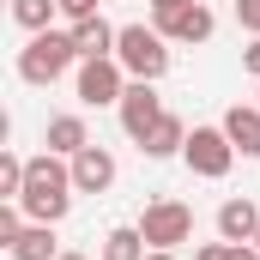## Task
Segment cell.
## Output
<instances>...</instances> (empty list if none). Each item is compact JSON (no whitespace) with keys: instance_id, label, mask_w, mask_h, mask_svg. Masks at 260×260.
I'll list each match as a JSON object with an SVG mask.
<instances>
[{"instance_id":"6da1fadb","label":"cell","mask_w":260,"mask_h":260,"mask_svg":"<svg viewBox=\"0 0 260 260\" xmlns=\"http://www.w3.org/2000/svg\"><path fill=\"white\" fill-rule=\"evenodd\" d=\"M73 194H79V188H73V164H61L55 151L30 157V176H24V194H18V206H24L30 224H61Z\"/></svg>"},{"instance_id":"7a4b0ae2","label":"cell","mask_w":260,"mask_h":260,"mask_svg":"<svg viewBox=\"0 0 260 260\" xmlns=\"http://www.w3.org/2000/svg\"><path fill=\"white\" fill-rule=\"evenodd\" d=\"M79 49H73V30H37L24 49H18V79L24 85H55L61 73H73Z\"/></svg>"},{"instance_id":"3957f363","label":"cell","mask_w":260,"mask_h":260,"mask_svg":"<svg viewBox=\"0 0 260 260\" xmlns=\"http://www.w3.org/2000/svg\"><path fill=\"white\" fill-rule=\"evenodd\" d=\"M115 61L127 67V79H164L170 73V37L157 30V24H121V37H115Z\"/></svg>"},{"instance_id":"277c9868","label":"cell","mask_w":260,"mask_h":260,"mask_svg":"<svg viewBox=\"0 0 260 260\" xmlns=\"http://www.w3.org/2000/svg\"><path fill=\"white\" fill-rule=\"evenodd\" d=\"M139 236H145L151 248H182V242L194 236V206H182V200H151V206L139 212Z\"/></svg>"},{"instance_id":"5b68a950","label":"cell","mask_w":260,"mask_h":260,"mask_svg":"<svg viewBox=\"0 0 260 260\" xmlns=\"http://www.w3.org/2000/svg\"><path fill=\"white\" fill-rule=\"evenodd\" d=\"M182 157H188L194 176L224 182L230 164H236V145H230V133H224V127H194V133H188V145H182Z\"/></svg>"},{"instance_id":"8992f818","label":"cell","mask_w":260,"mask_h":260,"mask_svg":"<svg viewBox=\"0 0 260 260\" xmlns=\"http://www.w3.org/2000/svg\"><path fill=\"white\" fill-rule=\"evenodd\" d=\"M121 91H127V67L115 61V55L79 61V103L85 109H109V103H121Z\"/></svg>"},{"instance_id":"52a82bcc","label":"cell","mask_w":260,"mask_h":260,"mask_svg":"<svg viewBox=\"0 0 260 260\" xmlns=\"http://www.w3.org/2000/svg\"><path fill=\"white\" fill-rule=\"evenodd\" d=\"M121 127H127V139L133 145H145V133L164 121V97H157V85L151 79H127V91H121Z\"/></svg>"},{"instance_id":"ba28073f","label":"cell","mask_w":260,"mask_h":260,"mask_svg":"<svg viewBox=\"0 0 260 260\" xmlns=\"http://www.w3.org/2000/svg\"><path fill=\"white\" fill-rule=\"evenodd\" d=\"M151 18H157V30H164L170 43H206V37L218 30V18H212V6H206V0H182V6L151 12Z\"/></svg>"},{"instance_id":"9c48e42d","label":"cell","mask_w":260,"mask_h":260,"mask_svg":"<svg viewBox=\"0 0 260 260\" xmlns=\"http://www.w3.org/2000/svg\"><path fill=\"white\" fill-rule=\"evenodd\" d=\"M73 164V188L79 194H109L115 188V157L103 151V145H85L79 157H67Z\"/></svg>"},{"instance_id":"30bf717a","label":"cell","mask_w":260,"mask_h":260,"mask_svg":"<svg viewBox=\"0 0 260 260\" xmlns=\"http://www.w3.org/2000/svg\"><path fill=\"white\" fill-rule=\"evenodd\" d=\"M218 127L230 133L236 157H260V103H236V109H224Z\"/></svg>"},{"instance_id":"8fae6325","label":"cell","mask_w":260,"mask_h":260,"mask_svg":"<svg viewBox=\"0 0 260 260\" xmlns=\"http://www.w3.org/2000/svg\"><path fill=\"white\" fill-rule=\"evenodd\" d=\"M115 37H121V30H115L103 12L73 24V49H79V61H103V55H115Z\"/></svg>"},{"instance_id":"7c38bea8","label":"cell","mask_w":260,"mask_h":260,"mask_svg":"<svg viewBox=\"0 0 260 260\" xmlns=\"http://www.w3.org/2000/svg\"><path fill=\"white\" fill-rule=\"evenodd\" d=\"M254 230H260V206L254 200H224L218 206V236L224 242H254Z\"/></svg>"},{"instance_id":"4fadbf2b","label":"cell","mask_w":260,"mask_h":260,"mask_svg":"<svg viewBox=\"0 0 260 260\" xmlns=\"http://www.w3.org/2000/svg\"><path fill=\"white\" fill-rule=\"evenodd\" d=\"M182 145H188V121L164 109V121H157L151 133H145V145H139V151H145V157H176Z\"/></svg>"},{"instance_id":"5bb4252c","label":"cell","mask_w":260,"mask_h":260,"mask_svg":"<svg viewBox=\"0 0 260 260\" xmlns=\"http://www.w3.org/2000/svg\"><path fill=\"white\" fill-rule=\"evenodd\" d=\"M6 254H12V260H61V248H55V224H24L18 242H12Z\"/></svg>"},{"instance_id":"9a60e30c","label":"cell","mask_w":260,"mask_h":260,"mask_svg":"<svg viewBox=\"0 0 260 260\" xmlns=\"http://www.w3.org/2000/svg\"><path fill=\"white\" fill-rule=\"evenodd\" d=\"M85 145H91V133H85L79 115H55V121H49V151H55V157H79Z\"/></svg>"},{"instance_id":"2e32d148","label":"cell","mask_w":260,"mask_h":260,"mask_svg":"<svg viewBox=\"0 0 260 260\" xmlns=\"http://www.w3.org/2000/svg\"><path fill=\"white\" fill-rule=\"evenodd\" d=\"M145 254H151V242L139 236V224H115L103 236V260H145Z\"/></svg>"},{"instance_id":"e0dca14e","label":"cell","mask_w":260,"mask_h":260,"mask_svg":"<svg viewBox=\"0 0 260 260\" xmlns=\"http://www.w3.org/2000/svg\"><path fill=\"white\" fill-rule=\"evenodd\" d=\"M55 12H61V0H12V24H18V30H30V37H37V30H49V18H55Z\"/></svg>"},{"instance_id":"ac0fdd59","label":"cell","mask_w":260,"mask_h":260,"mask_svg":"<svg viewBox=\"0 0 260 260\" xmlns=\"http://www.w3.org/2000/svg\"><path fill=\"white\" fill-rule=\"evenodd\" d=\"M24 176H30V157L0 151V200H18V194H24Z\"/></svg>"},{"instance_id":"d6986e66","label":"cell","mask_w":260,"mask_h":260,"mask_svg":"<svg viewBox=\"0 0 260 260\" xmlns=\"http://www.w3.org/2000/svg\"><path fill=\"white\" fill-rule=\"evenodd\" d=\"M236 18H242V30L260 37V0H236Z\"/></svg>"},{"instance_id":"ffe728a7","label":"cell","mask_w":260,"mask_h":260,"mask_svg":"<svg viewBox=\"0 0 260 260\" xmlns=\"http://www.w3.org/2000/svg\"><path fill=\"white\" fill-rule=\"evenodd\" d=\"M61 12L79 24V18H97V0H61Z\"/></svg>"},{"instance_id":"44dd1931","label":"cell","mask_w":260,"mask_h":260,"mask_svg":"<svg viewBox=\"0 0 260 260\" xmlns=\"http://www.w3.org/2000/svg\"><path fill=\"white\" fill-rule=\"evenodd\" d=\"M194 260H230V242H206V248H200Z\"/></svg>"},{"instance_id":"7402d4cb","label":"cell","mask_w":260,"mask_h":260,"mask_svg":"<svg viewBox=\"0 0 260 260\" xmlns=\"http://www.w3.org/2000/svg\"><path fill=\"white\" fill-rule=\"evenodd\" d=\"M242 67H248V73H254V79H260V37H254V43H248V49H242Z\"/></svg>"},{"instance_id":"603a6c76","label":"cell","mask_w":260,"mask_h":260,"mask_svg":"<svg viewBox=\"0 0 260 260\" xmlns=\"http://www.w3.org/2000/svg\"><path fill=\"white\" fill-rule=\"evenodd\" d=\"M230 260H260V248L254 242H230Z\"/></svg>"},{"instance_id":"cb8c5ba5","label":"cell","mask_w":260,"mask_h":260,"mask_svg":"<svg viewBox=\"0 0 260 260\" xmlns=\"http://www.w3.org/2000/svg\"><path fill=\"white\" fill-rule=\"evenodd\" d=\"M145 260H182V254H176V248H151Z\"/></svg>"},{"instance_id":"d4e9b609","label":"cell","mask_w":260,"mask_h":260,"mask_svg":"<svg viewBox=\"0 0 260 260\" xmlns=\"http://www.w3.org/2000/svg\"><path fill=\"white\" fill-rule=\"evenodd\" d=\"M170 6H182V0H151V12H170Z\"/></svg>"},{"instance_id":"484cf974","label":"cell","mask_w":260,"mask_h":260,"mask_svg":"<svg viewBox=\"0 0 260 260\" xmlns=\"http://www.w3.org/2000/svg\"><path fill=\"white\" fill-rule=\"evenodd\" d=\"M61 260H91V254H61Z\"/></svg>"},{"instance_id":"4316f807","label":"cell","mask_w":260,"mask_h":260,"mask_svg":"<svg viewBox=\"0 0 260 260\" xmlns=\"http://www.w3.org/2000/svg\"><path fill=\"white\" fill-rule=\"evenodd\" d=\"M254 248H260V230H254Z\"/></svg>"}]
</instances>
